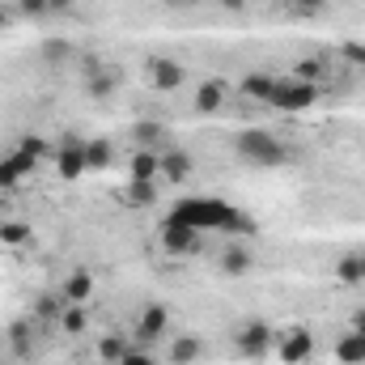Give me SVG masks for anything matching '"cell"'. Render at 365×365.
<instances>
[{"instance_id": "d6a6232c", "label": "cell", "mask_w": 365, "mask_h": 365, "mask_svg": "<svg viewBox=\"0 0 365 365\" xmlns=\"http://www.w3.org/2000/svg\"><path fill=\"white\" fill-rule=\"evenodd\" d=\"M353 331H365V306L353 314Z\"/></svg>"}, {"instance_id": "74e56055", "label": "cell", "mask_w": 365, "mask_h": 365, "mask_svg": "<svg viewBox=\"0 0 365 365\" xmlns=\"http://www.w3.org/2000/svg\"><path fill=\"white\" fill-rule=\"evenodd\" d=\"M276 4H280V0H276ZM284 4H289V0H284Z\"/></svg>"}, {"instance_id": "e0dca14e", "label": "cell", "mask_w": 365, "mask_h": 365, "mask_svg": "<svg viewBox=\"0 0 365 365\" xmlns=\"http://www.w3.org/2000/svg\"><path fill=\"white\" fill-rule=\"evenodd\" d=\"M200 353H204V344H200L195 336H179V340L170 344V361L175 365H195L200 361Z\"/></svg>"}, {"instance_id": "6da1fadb", "label": "cell", "mask_w": 365, "mask_h": 365, "mask_svg": "<svg viewBox=\"0 0 365 365\" xmlns=\"http://www.w3.org/2000/svg\"><path fill=\"white\" fill-rule=\"evenodd\" d=\"M170 221H182V225H191L200 234L204 230H221V234H251L255 230V221L247 212H238L234 204H225L217 195H187V200H179L170 208Z\"/></svg>"}, {"instance_id": "cb8c5ba5", "label": "cell", "mask_w": 365, "mask_h": 365, "mask_svg": "<svg viewBox=\"0 0 365 365\" xmlns=\"http://www.w3.org/2000/svg\"><path fill=\"white\" fill-rule=\"evenodd\" d=\"M323 77H327V64H323V60H302V64H297V81H314V86H319Z\"/></svg>"}, {"instance_id": "5b68a950", "label": "cell", "mask_w": 365, "mask_h": 365, "mask_svg": "<svg viewBox=\"0 0 365 365\" xmlns=\"http://www.w3.org/2000/svg\"><path fill=\"white\" fill-rule=\"evenodd\" d=\"M276 357L284 365H302L310 353H314V336L306 331V327H284L280 336H276Z\"/></svg>"}, {"instance_id": "52a82bcc", "label": "cell", "mask_w": 365, "mask_h": 365, "mask_svg": "<svg viewBox=\"0 0 365 365\" xmlns=\"http://www.w3.org/2000/svg\"><path fill=\"white\" fill-rule=\"evenodd\" d=\"M145 73H149L153 90H162V93L179 90L182 81H187V68H182L179 60H166V56H153V60L145 64Z\"/></svg>"}, {"instance_id": "1f68e13d", "label": "cell", "mask_w": 365, "mask_h": 365, "mask_svg": "<svg viewBox=\"0 0 365 365\" xmlns=\"http://www.w3.org/2000/svg\"><path fill=\"white\" fill-rule=\"evenodd\" d=\"M327 0H289V9H297V13H319Z\"/></svg>"}, {"instance_id": "7c38bea8", "label": "cell", "mask_w": 365, "mask_h": 365, "mask_svg": "<svg viewBox=\"0 0 365 365\" xmlns=\"http://www.w3.org/2000/svg\"><path fill=\"white\" fill-rule=\"evenodd\" d=\"M217 268L225 276H247L255 268V255H251V247H242V242H234V247H225L221 255H217Z\"/></svg>"}, {"instance_id": "d6986e66", "label": "cell", "mask_w": 365, "mask_h": 365, "mask_svg": "<svg viewBox=\"0 0 365 365\" xmlns=\"http://www.w3.org/2000/svg\"><path fill=\"white\" fill-rule=\"evenodd\" d=\"M90 293H93L90 272H68V280H64V297H68V302H86Z\"/></svg>"}, {"instance_id": "d590c367", "label": "cell", "mask_w": 365, "mask_h": 365, "mask_svg": "<svg viewBox=\"0 0 365 365\" xmlns=\"http://www.w3.org/2000/svg\"><path fill=\"white\" fill-rule=\"evenodd\" d=\"M4 21H9V13H4V9H0V30H4Z\"/></svg>"}, {"instance_id": "ffe728a7", "label": "cell", "mask_w": 365, "mask_h": 365, "mask_svg": "<svg viewBox=\"0 0 365 365\" xmlns=\"http://www.w3.org/2000/svg\"><path fill=\"white\" fill-rule=\"evenodd\" d=\"M336 276H340V284H365V272H361V251L357 255H344L340 264H336Z\"/></svg>"}, {"instance_id": "8fae6325", "label": "cell", "mask_w": 365, "mask_h": 365, "mask_svg": "<svg viewBox=\"0 0 365 365\" xmlns=\"http://www.w3.org/2000/svg\"><path fill=\"white\" fill-rule=\"evenodd\" d=\"M225 98H230V86H225L221 77H208V81H200V90H195V110H200V115H217V110L225 106Z\"/></svg>"}, {"instance_id": "277c9868", "label": "cell", "mask_w": 365, "mask_h": 365, "mask_svg": "<svg viewBox=\"0 0 365 365\" xmlns=\"http://www.w3.org/2000/svg\"><path fill=\"white\" fill-rule=\"evenodd\" d=\"M276 344L272 327L264 323V319H247L238 331H234V349L242 353V357H251V361H259V357H268Z\"/></svg>"}, {"instance_id": "603a6c76", "label": "cell", "mask_w": 365, "mask_h": 365, "mask_svg": "<svg viewBox=\"0 0 365 365\" xmlns=\"http://www.w3.org/2000/svg\"><path fill=\"white\" fill-rule=\"evenodd\" d=\"M153 195H158V187H153V182H132V179H128L123 200H132V204H153Z\"/></svg>"}, {"instance_id": "83f0119b", "label": "cell", "mask_w": 365, "mask_h": 365, "mask_svg": "<svg viewBox=\"0 0 365 365\" xmlns=\"http://www.w3.org/2000/svg\"><path fill=\"white\" fill-rule=\"evenodd\" d=\"M119 365H158V357H153L149 349H128V353H123V361H119Z\"/></svg>"}, {"instance_id": "9c48e42d", "label": "cell", "mask_w": 365, "mask_h": 365, "mask_svg": "<svg viewBox=\"0 0 365 365\" xmlns=\"http://www.w3.org/2000/svg\"><path fill=\"white\" fill-rule=\"evenodd\" d=\"M128 179L132 182H158L162 179V149H136L128 162Z\"/></svg>"}, {"instance_id": "836d02e7", "label": "cell", "mask_w": 365, "mask_h": 365, "mask_svg": "<svg viewBox=\"0 0 365 365\" xmlns=\"http://www.w3.org/2000/svg\"><path fill=\"white\" fill-rule=\"evenodd\" d=\"M68 4H73V0H47V9H51V13H56V9H68Z\"/></svg>"}, {"instance_id": "f1b7e54d", "label": "cell", "mask_w": 365, "mask_h": 365, "mask_svg": "<svg viewBox=\"0 0 365 365\" xmlns=\"http://www.w3.org/2000/svg\"><path fill=\"white\" fill-rule=\"evenodd\" d=\"M34 314H38V319H60L64 310H60V302H56V297H38V306H34Z\"/></svg>"}, {"instance_id": "f546056e", "label": "cell", "mask_w": 365, "mask_h": 365, "mask_svg": "<svg viewBox=\"0 0 365 365\" xmlns=\"http://www.w3.org/2000/svg\"><path fill=\"white\" fill-rule=\"evenodd\" d=\"M43 56H47V60H51V64H60V60H64V56H68V43H64V38H51V43H47V51H43Z\"/></svg>"}, {"instance_id": "e575fe53", "label": "cell", "mask_w": 365, "mask_h": 365, "mask_svg": "<svg viewBox=\"0 0 365 365\" xmlns=\"http://www.w3.org/2000/svg\"><path fill=\"white\" fill-rule=\"evenodd\" d=\"M221 4H225V9H242L247 0H221Z\"/></svg>"}, {"instance_id": "5bb4252c", "label": "cell", "mask_w": 365, "mask_h": 365, "mask_svg": "<svg viewBox=\"0 0 365 365\" xmlns=\"http://www.w3.org/2000/svg\"><path fill=\"white\" fill-rule=\"evenodd\" d=\"M272 86H276L272 73H247V77L238 81V90L247 93V98H255V102H268V98H272Z\"/></svg>"}, {"instance_id": "ba28073f", "label": "cell", "mask_w": 365, "mask_h": 365, "mask_svg": "<svg viewBox=\"0 0 365 365\" xmlns=\"http://www.w3.org/2000/svg\"><path fill=\"white\" fill-rule=\"evenodd\" d=\"M56 170H60V179H81V175L90 170V162H86V140H64V145H56Z\"/></svg>"}, {"instance_id": "3957f363", "label": "cell", "mask_w": 365, "mask_h": 365, "mask_svg": "<svg viewBox=\"0 0 365 365\" xmlns=\"http://www.w3.org/2000/svg\"><path fill=\"white\" fill-rule=\"evenodd\" d=\"M314 102H319V86H314V81H297V77H276L272 98H268V106L284 110V115L310 110Z\"/></svg>"}, {"instance_id": "4fadbf2b", "label": "cell", "mask_w": 365, "mask_h": 365, "mask_svg": "<svg viewBox=\"0 0 365 365\" xmlns=\"http://www.w3.org/2000/svg\"><path fill=\"white\" fill-rule=\"evenodd\" d=\"M191 175V158L182 149H162V179L166 182H187Z\"/></svg>"}, {"instance_id": "44dd1931", "label": "cell", "mask_w": 365, "mask_h": 365, "mask_svg": "<svg viewBox=\"0 0 365 365\" xmlns=\"http://www.w3.org/2000/svg\"><path fill=\"white\" fill-rule=\"evenodd\" d=\"M128 349H132V344H128L123 336H106V340L98 344V357H102V361H110V365H119V361H123V353H128Z\"/></svg>"}, {"instance_id": "4316f807", "label": "cell", "mask_w": 365, "mask_h": 365, "mask_svg": "<svg viewBox=\"0 0 365 365\" xmlns=\"http://www.w3.org/2000/svg\"><path fill=\"white\" fill-rule=\"evenodd\" d=\"M21 179H26V175H21V170L9 162V158H0V191H13Z\"/></svg>"}, {"instance_id": "9a60e30c", "label": "cell", "mask_w": 365, "mask_h": 365, "mask_svg": "<svg viewBox=\"0 0 365 365\" xmlns=\"http://www.w3.org/2000/svg\"><path fill=\"white\" fill-rule=\"evenodd\" d=\"M336 357L344 365H365V331H349V336L336 344Z\"/></svg>"}, {"instance_id": "484cf974", "label": "cell", "mask_w": 365, "mask_h": 365, "mask_svg": "<svg viewBox=\"0 0 365 365\" xmlns=\"http://www.w3.org/2000/svg\"><path fill=\"white\" fill-rule=\"evenodd\" d=\"M0 242H9V247H21V242H30V230H26V225H13V221H4V225H0Z\"/></svg>"}, {"instance_id": "2e32d148", "label": "cell", "mask_w": 365, "mask_h": 365, "mask_svg": "<svg viewBox=\"0 0 365 365\" xmlns=\"http://www.w3.org/2000/svg\"><path fill=\"white\" fill-rule=\"evenodd\" d=\"M115 86H119V73H110V68H90V77H86L90 98H110Z\"/></svg>"}, {"instance_id": "d4e9b609", "label": "cell", "mask_w": 365, "mask_h": 365, "mask_svg": "<svg viewBox=\"0 0 365 365\" xmlns=\"http://www.w3.org/2000/svg\"><path fill=\"white\" fill-rule=\"evenodd\" d=\"M17 149H21V153H30L34 162H43V158H56V149H51L47 140H38V136H26V140H21Z\"/></svg>"}, {"instance_id": "8992f818", "label": "cell", "mask_w": 365, "mask_h": 365, "mask_svg": "<svg viewBox=\"0 0 365 365\" xmlns=\"http://www.w3.org/2000/svg\"><path fill=\"white\" fill-rule=\"evenodd\" d=\"M162 251L166 255H195L200 251V230L182 225V221H162Z\"/></svg>"}, {"instance_id": "8d00e7d4", "label": "cell", "mask_w": 365, "mask_h": 365, "mask_svg": "<svg viewBox=\"0 0 365 365\" xmlns=\"http://www.w3.org/2000/svg\"><path fill=\"white\" fill-rule=\"evenodd\" d=\"M361 272H365V251H361Z\"/></svg>"}, {"instance_id": "30bf717a", "label": "cell", "mask_w": 365, "mask_h": 365, "mask_svg": "<svg viewBox=\"0 0 365 365\" xmlns=\"http://www.w3.org/2000/svg\"><path fill=\"white\" fill-rule=\"evenodd\" d=\"M166 323H170V310H166V306H158V302L145 306L140 319H136V340H140V344H153V340L166 331Z\"/></svg>"}, {"instance_id": "7a4b0ae2", "label": "cell", "mask_w": 365, "mask_h": 365, "mask_svg": "<svg viewBox=\"0 0 365 365\" xmlns=\"http://www.w3.org/2000/svg\"><path fill=\"white\" fill-rule=\"evenodd\" d=\"M234 149H238V158L251 162V166H280V162H284V145L276 140L272 132H264V128L242 132V136L234 140Z\"/></svg>"}, {"instance_id": "ac0fdd59", "label": "cell", "mask_w": 365, "mask_h": 365, "mask_svg": "<svg viewBox=\"0 0 365 365\" xmlns=\"http://www.w3.org/2000/svg\"><path fill=\"white\" fill-rule=\"evenodd\" d=\"M60 327L68 331V336H81L86 327H90V314H86V302H73L64 314H60Z\"/></svg>"}, {"instance_id": "7402d4cb", "label": "cell", "mask_w": 365, "mask_h": 365, "mask_svg": "<svg viewBox=\"0 0 365 365\" xmlns=\"http://www.w3.org/2000/svg\"><path fill=\"white\" fill-rule=\"evenodd\" d=\"M86 162H90V170L110 166V145H106V140H90V145H86Z\"/></svg>"}, {"instance_id": "4dcf8cb0", "label": "cell", "mask_w": 365, "mask_h": 365, "mask_svg": "<svg viewBox=\"0 0 365 365\" xmlns=\"http://www.w3.org/2000/svg\"><path fill=\"white\" fill-rule=\"evenodd\" d=\"M344 60L349 64H365V43H344Z\"/></svg>"}]
</instances>
